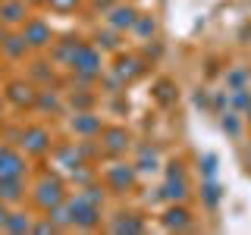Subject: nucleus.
I'll return each mask as SVG.
<instances>
[{
	"label": "nucleus",
	"instance_id": "obj_17",
	"mask_svg": "<svg viewBox=\"0 0 251 235\" xmlns=\"http://www.w3.org/2000/svg\"><path fill=\"white\" fill-rule=\"evenodd\" d=\"M3 38H6V35H3V28H0V44H3Z\"/></svg>",
	"mask_w": 251,
	"mask_h": 235
},
{
	"label": "nucleus",
	"instance_id": "obj_3",
	"mask_svg": "<svg viewBox=\"0 0 251 235\" xmlns=\"http://www.w3.org/2000/svg\"><path fill=\"white\" fill-rule=\"evenodd\" d=\"M3 94H6V100H10L13 107H19V110H25V107H35V104H38V91H35V85L22 82V78H16V82H10Z\"/></svg>",
	"mask_w": 251,
	"mask_h": 235
},
{
	"label": "nucleus",
	"instance_id": "obj_19",
	"mask_svg": "<svg viewBox=\"0 0 251 235\" xmlns=\"http://www.w3.org/2000/svg\"><path fill=\"white\" fill-rule=\"evenodd\" d=\"M35 3H38V0H35Z\"/></svg>",
	"mask_w": 251,
	"mask_h": 235
},
{
	"label": "nucleus",
	"instance_id": "obj_10",
	"mask_svg": "<svg viewBox=\"0 0 251 235\" xmlns=\"http://www.w3.org/2000/svg\"><path fill=\"white\" fill-rule=\"evenodd\" d=\"M126 144H129V132H123V129H110L107 132V151L110 154H120Z\"/></svg>",
	"mask_w": 251,
	"mask_h": 235
},
{
	"label": "nucleus",
	"instance_id": "obj_13",
	"mask_svg": "<svg viewBox=\"0 0 251 235\" xmlns=\"http://www.w3.org/2000/svg\"><path fill=\"white\" fill-rule=\"evenodd\" d=\"M167 226H170V229H185V226H188V213H185V210H170V213H167Z\"/></svg>",
	"mask_w": 251,
	"mask_h": 235
},
{
	"label": "nucleus",
	"instance_id": "obj_2",
	"mask_svg": "<svg viewBox=\"0 0 251 235\" xmlns=\"http://www.w3.org/2000/svg\"><path fill=\"white\" fill-rule=\"evenodd\" d=\"M25 172L28 166L19 157V151H13L10 144H0V179H22Z\"/></svg>",
	"mask_w": 251,
	"mask_h": 235
},
{
	"label": "nucleus",
	"instance_id": "obj_14",
	"mask_svg": "<svg viewBox=\"0 0 251 235\" xmlns=\"http://www.w3.org/2000/svg\"><path fill=\"white\" fill-rule=\"evenodd\" d=\"M113 185H132V169H116L113 172Z\"/></svg>",
	"mask_w": 251,
	"mask_h": 235
},
{
	"label": "nucleus",
	"instance_id": "obj_7",
	"mask_svg": "<svg viewBox=\"0 0 251 235\" xmlns=\"http://www.w3.org/2000/svg\"><path fill=\"white\" fill-rule=\"evenodd\" d=\"M25 3L22 0H0V22H13V25H19V22H25Z\"/></svg>",
	"mask_w": 251,
	"mask_h": 235
},
{
	"label": "nucleus",
	"instance_id": "obj_6",
	"mask_svg": "<svg viewBox=\"0 0 251 235\" xmlns=\"http://www.w3.org/2000/svg\"><path fill=\"white\" fill-rule=\"evenodd\" d=\"M22 38L28 41V47H47V44H50V25L41 22V19H25Z\"/></svg>",
	"mask_w": 251,
	"mask_h": 235
},
{
	"label": "nucleus",
	"instance_id": "obj_16",
	"mask_svg": "<svg viewBox=\"0 0 251 235\" xmlns=\"http://www.w3.org/2000/svg\"><path fill=\"white\" fill-rule=\"evenodd\" d=\"M6 216H10V213H6V204H0V229H3V223H6Z\"/></svg>",
	"mask_w": 251,
	"mask_h": 235
},
{
	"label": "nucleus",
	"instance_id": "obj_1",
	"mask_svg": "<svg viewBox=\"0 0 251 235\" xmlns=\"http://www.w3.org/2000/svg\"><path fill=\"white\" fill-rule=\"evenodd\" d=\"M63 198H66V194H63V182L53 179V176H44L41 182H38V188H35V201H38V207H44V210L60 207Z\"/></svg>",
	"mask_w": 251,
	"mask_h": 235
},
{
	"label": "nucleus",
	"instance_id": "obj_18",
	"mask_svg": "<svg viewBox=\"0 0 251 235\" xmlns=\"http://www.w3.org/2000/svg\"><path fill=\"white\" fill-rule=\"evenodd\" d=\"M0 110H3V97H0Z\"/></svg>",
	"mask_w": 251,
	"mask_h": 235
},
{
	"label": "nucleus",
	"instance_id": "obj_5",
	"mask_svg": "<svg viewBox=\"0 0 251 235\" xmlns=\"http://www.w3.org/2000/svg\"><path fill=\"white\" fill-rule=\"evenodd\" d=\"M22 147H25V154H35L41 157L50 151V132L41 129V125H31V129L22 132Z\"/></svg>",
	"mask_w": 251,
	"mask_h": 235
},
{
	"label": "nucleus",
	"instance_id": "obj_11",
	"mask_svg": "<svg viewBox=\"0 0 251 235\" xmlns=\"http://www.w3.org/2000/svg\"><path fill=\"white\" fill-rule=\"evenodd\" d=\"M3 229L6 232H28L31 223H28L25 213H10V216H6V223H3Z\"/></svg>",
	"mask_w": 251,
	"mask_h": 235
},
{
	"label": "nucleus",
	"instance_id": "obj_15",
	"mask_svg": "<svg viewBox=\"0 0 251 235\" xmlns=\"http://www.w3.org/2000/svg\"><path fill=\"white\" fill-rule=\"evenodd\" d=\"M78 3V0H50V6L53 10H60V13H66V10H73V6Z\"/></svg>",
	"mask_w": 251,
	"mask_h": 235
},
{
	"label": "nucleus",
	"instance_id": "obj_12",
	"mask_svg": "<svg viewBox=\"0 0 251 235\" xmlns=\"http://www.w3.org/2000/svg\"><path fill=\"white\" fill-rule=\"evenodd\" d=\"M73 129L82 132V135H88V132H100V122L91 119V116L85 113V116H75V119H73Z\"/></svg>",
	"mask_w": 251,
	"mask_h": 235
},
{
	"label": "nucleus",
	"instance_id": "obj_9",
	"mask_svg": "<svg viewBox=\"0 0 251 235\" xmlns=\"http://www.w3.org/2000/svg\"><path fill=\"white\" fill-rule=\"evenodd\" d=\"M0 50H3L10 60H22V57L28 53V41H25V38H19V35H13V38H3Z\"/></svg>",
	"mask_w": 251,
	"mask_h": 235
},
{
	"label": "nucleus",
	"instance_id": "obj_4",
	"mask_svg": "<svg viewBox=\"0 0 251 235\" xmlns=\"http://www.w3.org/2000/svg\"><path fill=\"white\" fill-rule=\"evenodd\" d=\"M69 66L75 69V72H82V75H98L100 72V57H98V50L94 47H88V44H78V50H75V57H73V63Z\"/></svg>",
	"mask_w": 251,
	"mask_h": 235
},
{
	"label": "nucleus",
	"instance_id": "obj_8",
	"mask_svg": "<svg viewBox=\"0 0 251 235\" xmlns=\"http://www.w3.org/2000/svg\"><path fill=\"white\" fill-rule=\"evenodd\" d=\"M22 201V179H0V204Z\"/></svg>",
	"mask_w": 251,
	"mask_h": 235
}]
</instances>
